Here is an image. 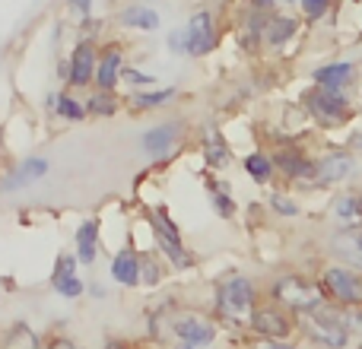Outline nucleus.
I'll use <instances>...</instances> for the list:
<instances>
[{
	"mask_svg": "<svg viewBox=\"0 0 362 349\" xmlns=\"http://www.w3.org/2000/svg\"><path fill=\"white\" fill-rule=\"evenodd\" d=\"M270 299H274L276 305L289 308L296 318H302V314H315L327 305L325 292H321V283L312 280V276H305V273L276 276L274 286H270Z\"/></svg>",
	"mask_w": 362,
	"mask_h": 349,
	"instance_id": "nucleus-1",
	"label": "nucleus"
},
{
	"mask_svg": "<svg viewBox=\"0 0 362 349\" xmlns=\"http://www.w3.org/2000/svg\"><path fill=\"white\" fill-rule=\"evenodd\" d=\"M299 333L318 349H346L350 340H353V331L344 324L340 308H334V305H325L315 314H302Z\"/></svg>",
	"mask_w": 362,
	"mask_h": 349,
	"instance_id": "nucleus-2",
	"label": "nucleus"
},
{
	"mask_svg": "<svg viewBox=\"0 0 362 349\" xmlns=\"http://www.w3.org/2000/svg\"><path fill=\"white\" fill-rule=\"evenodd\" d=\"M321 292L334 308H362V270L346 264H327L318 273Z\"/></svg>",
	"mask_w": 362,
	"mask_h": 349,
	"instance_id": "nucleus-3",
	"label": "nucleus"
},
{
	"mask_svg": "<svg viewBox=\"0 0 362 349\" xmlns=\"http://www.w3.org/2000/svg\"><path fill=\"white\" fill-rule=\"evenodd\" d=\"M248 327L255 337H261L264 343H276V340H293L299 333V318L289 308L270 302H257L255 312L248 318Z\"/></svg>",
	"mask_w": 362,
	"mask_h": 349,
	"instance_id": "nucleus-4",
	"label": "nucleus"
},
{
	"mask_svg": "<svg viewBox=\"0 0 362 349\" xmlns=\"http://www.w3.org/2000/svg\"><path fill=\"white\" fill-rule=\"evenodd\" d=\"M257 305V286L248 276H229L216 292V308L226 321L232 324H245Z\"/></svg>",
	"mask_w": 362,
	"mask_h": 349,
	"instance_id": "nucleus-5",
	"label": "nucleus"
},
{
	"mask_svg": "<svg viewBox=\"0 0 362 349\" xmlns=\"http://www.w3.org/2000/svg\"><path fill=\"white\" fill-rule=\"evenodd\" d=\"M305 105L321 127H340V121L350 118V99L344 93H334V89L325 86H315L305 95Z\"/></svg>",
	"mask_w": 362,
	"mask_h": 349,
	"instance_id": "nucleus-6",
	"label": "nucleus"
},
{
	"mask_svg": "<svg viewBox=\"0 0 362 349\" xmlns=\"http://www.w3.org/2000/svg\"><path fill=\"white\" fill-rule=\"evenodd\" d=\"M216 48V25H213V16L206 10L194 13L185 25V54L191 57H204Z\"/></svg>",
	"mask_w": 362,
	"mask_h": 349,
	"instance_id": "nucleus-7",
	"label": "nucleus"
},
{
	"mask_svg": "<svg viewBox=\"0 0 362 349\" xmlns=\"http://www.w3.org/2000/svg\"><path fill=\"white\" fill-rule=\"evenodd\" d=\"M80 261H76V254H57L54 261V270H51V289H54L61 299H80L83 289H86V283H83L80 276Z\"/></svg>",
	"mask_w": 362,
	"mask_h": 349,
	"instance_id": "nucleus-8",
	"label": "nucleus"
},
{
	"mask_svg": "<svg viewBox=\"0 0 362 349\" xmlns=\"http://www.w3.org/2000/svg\"><path fill=\"white\" fill-rule=\"evenodd\" d=\"M153 235H156L159 248L165 251V257H169L178 270L191 267V254L185 251V244H181V238H178V229L165 219V213H153Z\"/></svg>",
	"mask_w": 362,
	"mask_h": 349,
	"instance_id": "nucleus-9",
	"label": "nucleus"
},
{
	"mask_svg": "<svg viewBox=\"0 0 362 349\" xmlns=\"http://www.w3.org/2000/svg\"><path fill=\"white\" fill-rule=\"evenodd\" d=\"M172 333H175L181 343L204 349L216 340V324L206 321V318H200V314H185V318L172 321Z\"/></svg>",
	"mask_w": 362,
	"mask_h": 349,
	"instance_id": "nucleus-10",
	"label": "nucleus"
},
{
	"mask_svg": "<svg viewBox=\"0 0 362 349\" xmlns=\"http://www.w3.org/2000/svg\"><path fill=\"white\" fill-rule=\"evenodd\" d=\"M274 165H276V172L289 181H315V172H318V159L305 156V153L296 150V146H286V150L276 153Z\"/></svg>",
	"mask_w": 362,
	"mask_h": 349,
	"instance_id": "nucleus-11",
	"label": "nucleus"
},
{
	"mask_svg": "<svg viewBox=\"0 0 362 349\" xmlns=\"http://www.w3.org/2000/svg\"><path fill=\"white\" fill-rule=\"evenodd\" d=\"M353 172H356V159H353V153H346V150H331L327 156L318 159V172H315V181H318V184H340V181H346Z\"/></svg>",
	"mask_w": 362,
	"mask_h": 349,
	"instance_id": "nucleus-12",
	"label": "nucleus"
},
{
	"mask_svg": "<svg viewBox=\"0 0 362 349\" xmlns=\"http://www.w3.org/2000/svg\"><path fill=\"white\" fill-rule=\"evenodd\" d=\"M95 64H99V57H95V48L89 42L76 45L74 54H70V67H67V83L70 86H86V83L95 80Z\"/></svg>",
	"mask_w": 362,
	"mask_h": 349,
	"instance_id": "nucleus-13",
	"label": "nucleus"
},
{
	"mask_svg": "<svg viewBox=\"0 0 362 349\" xmlns=\"http://www.w3.org/2000/svg\"><path fill=\"white\" fill-rule=\"evenodd\" d=\"M315 86H325V89H334V93H344L353 80H356V67L350 61H334V64H325L312 73Z\"/></svg>",
	"mask_w": 362,
	"mask_h": 349,
	"instance_id": "nucleus-14",
	"label": "nucleus"
},
{
	"mask_svg": "<svg viewBox=\"0 0 362 349\" xmlns=\"http://www.w3.org/2000/svg\"><path fill=\"white\" fill-rule=\"evenodd\" d=\"M178 134H181V121H163V124L150 127L144 134V153L146 156H165L175 146Z\"/></svg>",
	"mask_w": 362,
	"mask_h": 349,
	"instance_id": "nucleus-15",
	"label": "nucleus"
},
{
	"mask_svg": "<svg viewBox=\"0 0 362 349\" xmlns=\"http://www.w3.org/2000/svg\"><path fill=\"white\" fill-rule=\"evenodd\" d=\"M121 70H124V57H121V51L108 48L105 54L99 57V64H95V80L93 83L99 89H105V93H112L121 80Z\"/></svg>",
	"mask_w": 362,
	"mask_h": 349,
	"instance_id": "nucleus-16",
	"label": "nucleus"
},
{
	"mask_svg": "<svg viewBox=\"0 0 362 349\" xmlns=\"http://www.w3.org/2000/svg\"><path fill=\"white\" fill-rule=\"evenodd\" d=\"M112 280L118 283V286H140V257L134 254V251H118V254L112 257Z\"/></svg>",
	"mask_w": 362,
	"mask_h": 349,
	"instance_id": "nucleus-17",
	"label": "nucleus"
},
{
	"mask_svg": "<svg viewBox=\"0 0 362 349\" xmlns=\"http://www.w3.org/2000/svg\"><path fill=\"white\" fill-rule=\"evenodd\" d=\"M74 244H76V261L95 264V257H99V223H95V219H86V223L76 229Z\"/></svg>",
	"mask_w": 362,
	"mask_h": 349,
	"instance_id": "nucleus-18",
	"label": "nucleus"
},
{
	"mask_svg": "<svg viewBox=\"0 0 362 349\" xmlns=\"http://www.w3.org/2000/svg\"><path fill=\"white\" fill-rule=\"evenodd\" d=\"M48 174V162L45 159H25L10 178L4 181V191H16V187H25V184H35Z\"/></svg>",
	"mask_w": 362,
	"mask_h": 349,
	"instance_id": "nucleus-19",
	"label": "nucleus"
},
{
	"mask_svg": "<svg viewBox=\"0 0 362 349\" xmlns=\"http://www.w3.org/2000/svg\"><path fill=\"white\" fill-rule=\"evenodd\" d=\"M334 213L344 223V229H359L362 225V200L359 194H340L337 203H334Z\"/></svg>",
	"mask_w": 362,
	"mask_h": 349,
	"instance_id": "nucleus-20",
	"label": "nucleus"
},
{
	"mask_svg": "<svg viewBox=\"0 0 362 349\" xmlns=\"http://www.w3.org/2000/svg\"><path fill=\"white\" fill-rule=\"evenodd\" d=\"M293 35H296V19L293 16H274L270 23H264V42L274 45V48L286 45Z\"/></svg>",
	"mask_w": 362,
	"mask_h": 349,
	"instance_id": "nucleus-21",
	"label": "nucleus"
},
{
	"mask_svg": "<svg viewBox=\"0 0 362 349\" xmlns=\"http://www.w3.org/2000/svg\"><path fill=\"white\" fill-rule=\"evenodd\" d=\"M245 172H248L251 181H257V184H267V181L276 174L274 156H267V153H248V156H245Z\"/></svg>",
	"mask_w": 362,
	"mask_h": 349,
	"instance_id": "nucleus-22",
	"label": "nucleus"
},
{
	"mask_svg": "<svg viewBox=\"0 0 362 349\" xmlns=\"http://www.w3.org/2000/svg\"><path fill=\"white\" fill-rule=\"evenodd\" d=\"M121 25L153 32V29H159V13L150 10V6H127V10H121Z\"/></svg>",
	"mask_w": 362,
	"mask_h": 349,
	"instance_id": "nucleus-23",
	"label": "nucleus"
},
{
	"mask_svg": "<svg viewBox=\"0 0 362 349\" xmlns=\"http://www.w3.org/2000/svg\"><path fill=\"white\" fill-rule=\"evenodd\" d=\"M118 112V99H115L112 93H105V89H99L95 95H89L86 102V114H99V118H108V114Z\"/></svg>",
	"mask_w": 362,
	"mask_h": 349,
	"instance_id": "nucleus-24",
	"label": "nucleus"
},
{
	"mask_svg": "<svg viewBox=\"0 0 362 349\" xmlns=\"http://www.w3.org/2000/svg\"><path fill=\"white\" fill-rule=\"evenodd\" d=\"M54 108L64 121H83L86 118V105H83L80 99H74V95H67V93L54 95Z\"/></svg>",
	"mask_w": 362,
	"mask_h": 349,
	"instance_id": "nucleus-25",
	"label": "nucleus"
},
{
	"mask_svg": "<svg viewBox=\"0 0 362 349\" xmlns=\"http://www.w3.org/2000/svg\"><path fill=\"white\" fill-rule=\"evenodd\" d=\"M175 99V89H156V93H137L134 95V108L146 112V108H163Z\"/></svg>",
	"mask_w": 362,
	"mask_h": 349,
	"instance_id": "nucleus-26",
	"label": "nucleus"
},
{
	"mask_svg": "<svg viewBox=\"0 0 362 349\" xmlns=\"http://www.w3.org/2000/svg\"><path fill=\"white\" fill-rule=\"evenodd\" d=\"M204 153H206V159H210V162L216 165V169H219V165L229 162V150H226V143L216 137V134H213V137L206 140V150H204Z\"/></svg>",
	"mask_w": 362,
	"mask_h": 349,
	"instance_id": "nucleus-27",
	"label": "nucleus"
},
{
	"mask_svg": "<svg viewBox=\"0 0 362 349\" xmlns=\"http://www.w3.org/2000/svg\"><path fill=\"white\" fill-rule=\"evenodd\" d=\"M163 280V270H159L156 261L150 257H140V286H156Z\"/></svg>",
	"mask_w": 362,
	"mask_h": 349,
	"instance_id": "nucleus-28",
	"label": "nucleus"
},
{
	"mask_svg": "<svg viewBox=\"0 0 362 349\" xmlns=\"http://www.w3.org/2000/svg\"><path fill=\"white\" fill-rule=\"evenodd\" d=\"M270 210L280 213V216H299V203L286 194H270Z\"/></svg>",
	"mask_w": 362,
	"mask_h": 349,
	"instance_id": "nucleus-29",
	"label": "nucleus"
},
{
	"mask_svg": "<svg viewBox=\"0 0 362 349\" xmlns=\"http://www.w3.org/2000/svg\"><path fill=\"white\" fill-rule=\"evenodd\" d=\"M213 210H216L223 219L235 216V203H232V197L226 191H213Z\"/></svg>",
	"mask_w": 362,
	"mask_h": 349,
	"instance_id": "nucleus-30",
	"label": "nucleus"
},
{
	"mask_svg": "<svg viewBox=\"0 0 362 349\" xmlns=\"http://www.w3.org/2000/svg\"><path fill=\"white\" fill-rule=\"evenodd\" d=\"M327 6H331V0H302V10H305L308 19H321Z\"/></svg>",
	"mask_w": 362,
	"mask_h": 349,
	"instance_id": "nucleus-31",
	"label": "nucleus"
},
{
	"mask_svg": "<svg viewBox=\"0 0 362 349\" xmlns=\"http://www.w3.org/2000/svg\"><path fill=\"white\" fill-rule=\"evenodd\" d=\"M121 80H124V83H137V86H153V73H140V70H134V67L121 70Z\"/></svg>",
	"mask_w": 362,
	"mask_h": 349,
	"instance_id": "nucleus-32",
	"label": "nucleus"
},
{
	"mask_svg": "<svg viewBox=\"0 0 362 349\" xmlns=\"http://www.w3.org/2000/svg\"><path fill=\"white\" fill-rule=\"evenodd\" d=\"M169 45H172V51H185V29H178V32H172L169 35Z\"/></svg>",
	"mask_w": 362,
	"mask_h": 349,
	"instance_id": "nucleus-33",
	"label": "nucleus"
},
{
	"mask_svg": "<svg viewBox=\"0 0 362 349\" xmlns=\"http://www.w3.org/2000/svg\"><path fill=\"white\" fill-rule=\"evenodd\" d=\"M264 349H299L293 340H276V343H264Z\"/></svg>",
	"mask_w": 362,
	"mask_h": 349,
	"instance_id": "nucleus-34",
	"label": "nucleus"
},
{
	"mask_svg": "<svg viewBox=\"0 0 362 349\" xmlns=\"http://www.w3.org/2000/svg\"><path fill=\"white\" fill-rule=\"evenodd\" d=\"M70 6L80 13H89V6H93V0H70Z\"/></svg>",
	"mask_w": 362,
	"mask_h": 349,
	"instance_id": "nucleus-35",
	"label": "nucleus"
},
{
	"mask_svg": "<svg viewBox=\"0 0 362 349\" xmlns=\"http://www.w3.org/2000/svg\"><path fill=\"white\" fill-rule=\"evenodd\" d=\"M251 4H255L257 10H267V6H274V0H251Z\"/></svg>",
	"mask_w": 362,
	"mask_h": 349,
	"instance_id": "nucleus-36",
	"label": "nucleus"
},
{
	"mask_svg": "<svg viewBox=\"0 0 362 349\" xmlns=\"http://www.w3.org/2000/svg\"><path fill=\"white\" fill-rule=\"evenodd\" d=\"M51 349H74V346H70V343H64V340H61V343H54Z\"/></svg>",
	"mask_w": 362,
	"mask_h": 349,
	"instance_id": "nucleus-37",
	"label": "nucleus"
},
{
	"mask_svg": "<svg viewBox=\"0 0 362 349\" xmlns=\"http://www.w3.org/2000/svg\"><path fill=\"white\" fill-rule=\"evenodd\" d=\"M356 150L362 153V134H359V137H356Z\"/></svg>",
	"mask_w": 362,
	"mask_h": 349,
	"instance_id": "nucleus-38",
	"label": "nucleus"
},
{
	"mask_svg": "<svg viewBox=\"0 0 362 349\" xmlns=\"http://www.w3.org/2000/svg\"><path fill=\"white\" fill-rule=\"evenodd\" d=\"M178 349H197V346H187V343H181V346H178Z\"/></svg>",
	"mask_w": 362,
	"mask_h": 349,
	"instance_id": "nucleus-39",
	"label": "nucleus"
},
{
	"mask_svg": "<svg viewBox=\"0 0 362 349\" xmlns=\"http://www.w3.org/2000/svg\"><path fill=\"white\" fill-rule=\"evenodd\" d=\"M359 200H362V194H359Z\"/></svg>",
	"mask_w": 362,
	"mask_h": 349,
	"instance_id": "nucleus-40",
	"label": "nucleus"
},
{
	"mask_svg": "<svg viewBox=\"0 0 362 349\" xmlns=\"http://www.w3.org/2000/svg\"><path fill=\"white\" fill-rule=\"evenodd\" d=\"M356 349H362V346H356Z\"/></svg>",
	"mask_w": 362,
	"mask_h": 349,
	"instance_id": "nucleus-41",
	"label": "nucleus"
},
{
	"mask_svg": "<svg viewBox=\"0 0 362 349\" xmlns=\"http://www.w3.org/2000/svg\"><path fill=\"white\" fill-rule=\"evenodd\" d=\"M0 295H4V292H0Z\"/></svg>",
	"mask_w": 362,
	"mask_h": 349,
	"instance_id": "nucleus-42",
	"label": "nucleus"
}]
</instances>
